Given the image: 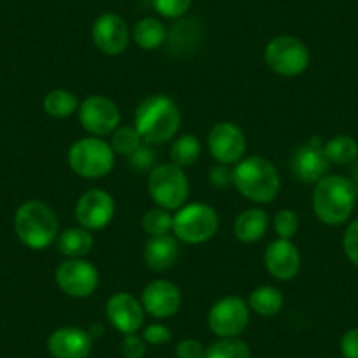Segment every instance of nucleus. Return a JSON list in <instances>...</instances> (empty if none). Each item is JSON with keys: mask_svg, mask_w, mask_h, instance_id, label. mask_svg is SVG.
Masks as SVG:
<instances>
[{"mask_svg": "<svg viewBox=\"0 0 358 358\" xmlns=\"http://www.w3.org/2000/svg\"><path fill=\"white\" fill-rule=\"evenodd\" d=\"M201 151L202 146L197 136L187 134V136H181L174 141L171 148V160L172 164L181 169L192 167L201 157Z\"/></svg>", "mask_w": 358, "mask_h": 358, "instance_id": "obj_25", "label": "nucleus"}, {"mask_svg": "<svg viewBox=\"0 0 358 358\" xmlns=\"http://www.w3.org/2000/svg\"><path fill=\"white\" fill-rule=\"evenodd\" d=\"M343 248L346 257L358 267V218L348 225L346 232H344Z\"/></svg>", "mask_w": 358, "mask_h": 358, "instance_id": "obj_36", "label": "nucleus"}, {"mask_svg": "<svg viewBox=\"0 0 358 358\" xmlns=\"http://www.w3.org/2000/svg\"><path fill=\"white\" fill-rule=\"evenodd\" d=\"M329 158H327L325 151H323L322 143L318 137L309 141L306 146L297 150L292 160V167H294L295 176L304 183H318L320 179L325 178L327 171H329Z\"/></svg>", "mask_w": 358, "mask_h": 358, "instance_id": "obj_19", "label": "nucleus"}, {"mask_svg": "<svg viewBox=\"0 0 358 358\" xmlns=\"http://www.w3.org/2000/svg\"><path fill=\"white\" fill-rule=\"evenodd\" d=\"M57 285L64 294L83 299L94 294L99 287V271L83 258H67L57 268Z\"/></svg>", "mask_w": 358, "mask_h": 358, "instance_id": "obj_10", "label": "nucleus"}, {"mask_svg": "<svg viewBox=\"0 0 358 358\" xmlns=\"http://www.w3.org/2000/svg\"><path fill=\"white\" fill-rule=\"evenodd\" d=\"M174 225V216L169 209L153 208L143 216V229L150 236H165L172 230Z\"/></svg>", "mask_w": 358, "mask_h": 358, "instance_id": "obj_30", "label": "nucleus"}, {"mask_svg": "<svg viewBox=\"0 0 358 358\" xmlns=\"http://www.w3.org/2000/svg\"><path fill=\"white\" fill-rule=\"evenodd\" d=\"M268 229V215L264 209H246L237 216L234 223V234L243 243H257Z\"/></svg>", "mask_w": 358, "mask_h": 358, "instance_id": "obj_21", "label": "nucleus"}, {"mask_svg": "<svg viewBox=\"0 0 358 358\" xmlns=\"http://www.w3.org/2000/svg\"><path fill=\"white\" fill-rule=\"evenodd\" d=\"M115 155L111 144L106 141L99 137H85L69 150V165L81 178H104L115 167Z\"/></svg>", "mask_w": 358, "mask_h": 358, "instance_id": "obj_5", "label": "nucleus"}, {"mask_svg": "<svg viewBox=\"0 0 358 358\" xmlns=\"http://www.w3.org/2000/svg\"><path fill=\"white\" fill-rule=\"evenodd\" d=\"M209 151L218 164H237L246 151V137L236 123H216L209 134Z\"/></svg>", "mask_w": 358, "mask_h": 358, "instance_id": "obj_14", "label": "nucleus"}, {"mask_svg": "<svg viewBox=\"0 0 358 358\" xmlns=\"http://www.w3.org/2000/svg\"><path fill=\"white\" fill-rule=\"evenodd\" d=\"M15 230L27 248L44 250L58 237L57 215L41 201L23 202L15 215Z\"/></svg>", "mask_w": 358, "mask_h": 358, "instance_id": "obj_4", "label": "nucleus"}, {"mask_svg": "<svg viewBox=\"0 0 358 358\" xmlns=\"http://www.w3.org/2000/svg\"><path fill=\"white\" fill-rule=\"evenodd\" d=\"M106 316L118 332L136 334L144 323V308L134 295L118 292L109 297L106 304Z\"/></svg>", "mask_w": 358, "mask_h": 358, "instance_id": "obj_15", "label": "nucleus"}, {"mask_svg": "<svg viewBox=\"0 0 358 358\" xmlns=\"http://www.w3.org/2000/svg\"><path fill=\"white\" fill-rule=\"evenodd\" d=\"M234 185L244 199L265 204L278 197L281 179L273 162L264 157H250L234 169Z\"/></svg>", "mask_w": 358, "mask_h": 358, "instance_id": "obj_3", "label": "nucleus"}, {"mask_svg": "<svg viewBox=\"0 0 358 358\" xmlns=\"http://www.w3.org/2000/svg\"><path fill=\"white\" fill-rule=\"evenodd\" d=\"M357 202V188L343 176H325L315 185L313 211L325 225H343L351 216Z\"/></svg>", "mask_w": 358, "mask_h": 358, "instance_id": "obj_2", "label": "nucleus"}, {"mask_svg": "<svg viewBox=\"0 0 358 358\" xmlns=\"http://www.w3.org/2000/svg\"><path fill=\"white\" fill-rule=\"evenodd\" d=\"M143 143V137L137 132L136 127H118L111 137L113 151L123 157H130Z\"/></svg>", "mask_w": 358, "mask_h": 358, "instance_id": "obj_29", "label": "nucleus"}, {"mask_svg": "<svg viewBox=\"0 0 358 358\" xmlns=\"http://www.w3.org/2000/svg\"><path fill=\"white\" fill-rule=\"evenodd\" d=\"M265 267L276 280L288 281L297 276L301 268V253L292 239H276L265 250Z\"/></svg>", "mask_w": 358, "mask_h": 358, "instance_id": "obj_18", "label": "nucleus"}, {"mask_svg": "<svg viewBox=\"0 0 358 358\" xmlns=\"http://www.w3.org/2000/svg\"><path fill=\"white\" fill-rule=\"evenodd\" d=\"M250 323V306L241 297L222 299L211 308L208 315V325L220 339L239 337Z\"/></svg>", "mask_w": 358, "mask_h": 358, "instance_id": "obj_9", "label": "nucleus"}, {"mask_svg": "<svg viewBox=\"0 0 358 358\" xmlns=\"http://www.w3.org/2000/svg\"><path fill=\"white\" fill-rule=\"evenodd\" d=\"M79 122L86 132L94 136H109L120 127V109L111 99L90 95L79 106Z\"/></svg>", "mask_w": 358, "mask_h": 358, "instance_id": "obj_11", "label": "nucleus"}, {"mask_svg": "<svg viewBox=\"0 0 358 358\" xmlns=\"http://www.w3.org/2000/svg\"><path fill=\"white\" fill-rule=\"evenodd\" d=\"M176 358H204L206 348L197 339H183L174 350Z\"/></svg>", "mask_w": 358, "mask_h": 358, "instance_id": "obj_37", "label": "nucleus"}, {"mask_svg": "<svg viewBox=\"0 0 358 358\" xmlns=\"http://www.w3.org/2000/svg\"><path fill=\"white\" fill-rule=\"evenodd\" d=\"M264 58L271 71L292 78L308 69L309 50L297 37L278 36L265 46Z\"/></svg>", "mask_w": 358, "mask_h": 358, "instance_id": "obj_8", "label": "nucleus"}, {"mask_svg": "<svg viewBox=\"0 0 358 358\" xmlns=\"http://www.w3.org/2000/svg\"><path fill=\"white\" fill-rule=\"evenodd\" d=\"M148 192L158 208L176 211L183 208L188 199L190 185L181 167L171 164H160L151 171L148 179Z\"/></svg>", "mask_w": 358, "mask_h": 358, "instance_id": "obj_6", "label": "nucleus"}, {"mask_svg": "<svg viewBox=\"0 0 358 358\" xmlns=\"http://www.w3.org/2000/svg\"><path fill=\"white\" fill-rule=\"evenodd\" d=\"M355 178H357V181H358V167H357V171H355Z\"/></svg>", "mask_w": 358, "mask_h": 358, "instance_id": "obj_41", "label": "nucleus"}, {"mask_svg": "<svg viewBox=\"0 0 358 358\" xmlns=\"http://www.w3.org/2000/svg\"><path fill=\"white\" fill-rule=\"evenodd\" d=\"M194 0H153V8L164 18H181L192 8Z\"/></svg>", "mask_w": 358, "mask_h": 358, "instance_id": "obj_32", "label": "nucleus"}, {"mask_svg": "<svg viewBox=\"0 0 358 358\" xmlns=\"http://www.w3.org/2000/svg\"><path fill=\"white\" fill-rule=\"evenodd\" d=\"M88 334L94 337V339H97V337H101L102 334H104V327H102L101 323H95V325H92V329L88 330Z\"/></svg>", "mask_w": 358, "mask_h": 358, "instance_id": "obj_40", "label": "nucleus"}, {"mask_svg": "<svg viewBox=\"0 0 358 358\" xmlns=\"http://www.w3.org/2000/svg\"><path fill=\"white\" fill-rule=\"evenodd\" d=\"M329 162L348 165L358 157V143L350 136H336L323 146Z\"/></svg>", "mask_w": 358, "mask_h": 358, "instance_id": "obj_27", "label": "nucleus"}, {"mask_svg": "<svg viewBox=\"0 0 358 358\" xmlns=\"http://www.w3.org/2000/svg\"><path fill=\"white\" fill-rule=\"evenodd\" d=\"M57 248L67 258H85L94 248V236L86 229H67L57 237Z\"/></svg>", "mask_w": 358, "mask_h": 358, "instance_id": "obj_22", "label": "nucleus"}, {"mask_svg": "<svg viewBox=\"0 0 358 358\" xmlns=\"http://www.w3.org/2000/svg\"><path fill=\"white\" fill-rule=\"evenodd\" d=\"M248 306L257 315L271 318V316H276L283 309L285 297L278 288L264 285V287H258L251 292L250 299H248Z\"/></svg>", "mask_w": 358, "mask_h": 358, "instance_id": "obj_23", "label": "nucleus"}, {"mask_svg": "<svg viewBox=\"0 0 358 358\" xmlns=\"http://www.w3.org/2000/svg\"><path fill=\"white\" fill-rule=\"evenodd\" d=\"M204 358H251V350L239 337H225L211 344Z\"/></svg>", "mask_w": 358, "mask_h": 358, "instance_id": "obj_28", "label": "nucleus"}, {"mask_svg": "<svg viewBox=\"0 0 358 358\" xmlns=\"http://www.w3.org/2000/svg\"><path fill=\"white\" fill-rule=\"evenodd\" d=\"M78 109V97L69 90H53L44 97V111L53 118H67Z\"/></svg>", "mask_w": 358, "mask_h": 358, "instance_id": "obj_26", "label": "nucleus"}, {"mask_svg": "<svg viewBox=\"0 0 358 358\" xmlns=\"http://www.w3.org/2000/svg\"><path fill=\"white\" fill-rule=\"evenodd\" d=\"M211 181L213 185L218 188L229 187L230 183H234V171H230V169L223 164L216 165L211 171Z\"/></svg>", "mask_w": 358, "mask_h": 358, "instance_id": "obj_39", "label": "nucleus"}, {"mask_svg": "<svg viewBox=\"0 0 358 358\" xmlns=\"http://www.w3.org/2000/svg\"><path fill=\"white\" fill-rule=\"evenodd\" d=\"M143 308L155 318H171L181 308V292L167 280H155L143 292Z\"/></svg>", "mask_w": 358, "mask_h": 358, "instance_id": "obj_17", "label": "nucleus"}, {"mask_svg": "<svg viewBox=\"0 0 358 358\" xmlns=\"http://www.w3.org/2000/svg\"><path fill=\"white\" fill-rule=\"evenodd\" d=\"M132 39L143 50L151 51L160 48L167 39V30L164 23L157 18H143L136 23L132 30Z\"/></svg>", "mask_w": 358, "mask_h": 358, "instance_id": "obj_24", "label": "nucleus"}, {"mask_svg": "<svg viewBox=\"0 0 358 358\" xmlns=\"http://www.w3.org/2000/svg\"><path fill=\"white\" fill-rule=\"evenodd\" d=\"M94 337L78 327H62L48 337V351L53 358H88Z\"/></svg>", "mask_w": 358, "mask_h": 358, "instance_id": "obj_16", "label": "nucleus"}, {"mask_svg": "<svg viewBox=\"0 0 358 358\" xmlns=\"http://www.w3.org/2000/svg\"><path fill=\"white\" fill-rule=\"evenodd\" d=\"M218 225V213L211 206L204 202H194L179 208L174 216L172 232L176 239L187 244H202L215 236Z\"/></svg>", "mask_w": 358, "mask_h": 358, "instance_id": "obj_7", "label": "nucleus"}, {"mask_svg": "<svg viewBox=\"0 0 358 358\" xmlns=\"http://www.w3.org/2000/svg\"><path fill=\"white\" fill-rule=\"evenodd\" d=\"M115 216V199L101 188L83 194L76 204V220L86 230H101Z\"/></svg>", "mask_w": 358, "mask_h": 358, "instance_id": "obj_12", "label": "nucleus"}, {"mask_svg": "<svg viewBox=\"0 0 358 358\" xmlns=\"http://www.w3.org/2000/svg\"><path fill=\"white\" fill-rule=\"evenodd\" d=\"M143 337L148 344H153V346H162V344L171 343L172 332L169 327L162 325V323H151V325H148L146 329H144Z\"/></svg>", "mask_w": 358, "mask_h": 358, "instance_id": "obj_35", "label": "nucleus"}, {"mask_svg": "<svg viewBox=\"0 0 358 358\" xmlns=\"http://www.w3.org/2000/svg\"><path fill=\"white\" fill-rule=\"evenodd\" d=\"M341 353L344 358H358V327L350 329L341 339Z\"/></svg>", "mask_w": 358, "mask_h": 358, "instance_id": "obj_38", "label": "nucleus"}, {"mask_svg": "<svg viewBox=\"0 0 358 358\" xmlns=\"http://www.w3.org/2000/svg\"><path fill=\"white\" fill-rule=\"evenodd\" d=\"M92 39L104 55L118 57L129 46L130 30L122 16L116 13H104L94 22Z\"/></svg>", "mask_w": 358, "mask_h": 358, "instance_id": "obj_13", "label": "nucleus"}, {"mask_svg": "<svg viewBox=\"0 0 358 358\" xmlns=\"http://www.w3.org/2000/svg\"><path fill=\"white\" fill-rule=\"evenodd\" d=\"M148 350V343L144 337L136 334H125L122 341V355L123 358H144Z\"/></svg>", "mask_w": 358, "mask_h": 358, "instance_id": "obj_34", "label": "nucleus"}, {"mask_svg": "<svg viewBox=\"0 0 358 358\" xmlns=\"http://www.w3.org/2000/svg\"><path fill=\"white\" fill-rule=\"evenodd\" d=\"M130 165H132L136 171H148L151 169L153 171L157 167V153L151 148V144L143 143L132 155L129 157Z\"/></svg>", "mask_w": 358, "mask_h": 358, "instance_id": "obj_33", "label": "nucleus"}, {"mask_svg": "<svg viewBox=\"0 0 358 358\" xmlns=\"http://www.w3.org/2000/svg\"><path fill=\"white\" fill-rule=\"evenodd\" d=\"M134 123L144 143L153 146L176 137L181 127V113L167 95H150L137 108Z\"/></svg>", "mask_w": 358, "mask_h": 358, "instance_id": "obj_1", "label": "nucleus"}, {"mask_svg": "<svg viewBox=\"0 0 358 358\" xmlns=\"http://www.w3.org/2000/svg\"><path fill=\"white\" fill-rule=\"evenodd\" d=\"M274 230L280 239H292L299 230V216L292 209H281L274 216Z\"/></svg>", "mask_w": 358, "mask_h": 358, "instance_id": "obj_31", "label": "nucleus"}, {"mask_svg": "<svg viewBox=\"0 0 358 358\" xmlns=\"http://www.w3.org/2000/svg\"><path fill=\"white\" fill-rule=\"evenodd\" d=\"M179 246L178 239L169 234L165 236H151L144 246V260L146 265L157 273L167 271L178 262Z\"/></svg>", "mask_w": 358, "mask_h": 358, "instance_id": "obj_20", "label": "nucleus"}]
</instances>
